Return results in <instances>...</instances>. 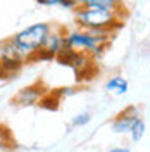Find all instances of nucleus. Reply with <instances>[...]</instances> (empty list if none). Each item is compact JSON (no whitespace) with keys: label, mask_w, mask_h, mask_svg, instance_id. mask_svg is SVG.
<instances>
[{"label":"nucleus","mask_w":150,"mask_h":152,"mask_svg":"<svg viewBox=\"0 0 150 152\" xmlns=\"http://www.w3.org/2000/svg\"><path fill=\"white\" fill-rule=\"evenodd\" d=\"M116 31L111 29H66L64 35V42L66 47L79 52V54H86L92 59H100L102 54L107 50L111 40L114 38Z\"/></svg>","instance_id":"nucleus-1"},{"label":"nucleus","mask_w":150,"mask_h":152,"mask_svg":"<svg viewBox=\"0 0 150 152\" xmlns=\"http://www.w3.org/2000/svg\"><path fill=\"white\" fill-rule=\"evenodd\" d=\"M74 23L81 29H111L117 31L124 24V16L93 5L78 7L74 10Z\"/></svg>","instance_id":"nucleus-2"},{"label":"nucleus","mask_w":150,"mask_h":152,"mask_svg":"<svg viewBox=\"0 0 150 152\" xmlns=\"http://www.w3.org/2000/svg\"><path fill=\"white\" fill-rule=\"evenodd\" d=\"M52 29H54V26L50 23H35V24L26 26L24 29L17 31L12 37V42L29 62L43 48L48 35L52 33Z\"/></svg>","instance_id":"nucleus-3"},{"label":"nucleus","mask_w":150,"mask_h":152,"mask_svg":"<svg viewBox=\"0 0 150 152\" xmlns=\"http://www.w3.org/2000/svg\"><path fill=\"white\" fill-rule=\"evenodd\" d=\"M64 35H66V29H64V28H54V29H52V33L48 35V38H47V42H45V45H43V48H42V50H40V52H38L31 61H35V59H45V61L57 59L59 54L66 48Z\"/></svg>","instance_id":"nucleus-4"},{"label":"nucleus","mask_w":150,"mask_h":152,"mask_svg":"<svg viewBox=\"0 0 150 152\" xmlns=\"http://www.w3.org/2000/svg\"><path fill=\"white\" fill-rule=\"evenodd\" d=\"M140 118V109L136 105H128L114 116V119L111 121V130L116 135H130L131 128Z\"/></svg>","instance_id":"nucleus-5"},{"label":"nucleus","mask_w":150,"mask_h":152,"mask_svg":"<svg viewBox=\"0 0 150 152\" xmlns=\"http://www.w3.org/2000/svg\"><path fill=\"white\" fill-rule=\"evenodd\" d=\"M47 94L43 90V86L40 83L35 85H28L24 88H21L17 94L12 97V102L16 105H23V107H29V105H36L40 104V100L43 99V95Z\"/></svg>","instance_id":"nucleus-6"},{"label":"nucleus","mask_w":150,"mask_h":152,"mask_svg":"<svg viewBox=\"0 0 150 152\" xmlns=\"http://www.w3.org/2000/svg\"><path fill=\"white\" fill-rule=\"evenodd\" d=\"M105 90H107L109 94L116 95V97H121V95L128 94L130 83H128L126 78H122V76H119V75H114L105 81Z\"/></svg>","instance_id":"nucleus-7"},{"label":"nucleus","mask_w":150,"mask_h":152,"mask_svg":"<svg viewBox=\"0 0 150 152\" xmlns=\"http://www.w3.org/2000/svg\"><path fill=\"white\" fill-rule=\"evenodd\" d=\"M145 132H147V124H145V121L143 119H138L136 123H135V126L131 128V132H130V138H131V142H140L141 138H143V135H145Z\"/></svg>","instance_id":"nucleus-8"},{"label":"nucleus","mask_w":150,"mask_h":152,"mask_svg":"<svg viewBox=\"0 0 150 152\" xmlns=\"http://www.w3.org/2000/svg\"><path fill=\"white\" fill-rule=\"evenodd\" d=\"M92 121V114L90 113H79L71 118V128H81Z\"/></svg>","instance_id":"nucleus-9"},{"label":"nucleus","mask_w":150,"mask_h":152,"mask_svg":"<svg viewBox=\"0 0 150 152\" xmlns=\"http://www.w3.org/2000/svg\"><path fill=\"white\" fill-rule=\"evenodd\" d=\"M7 147H9V133L7 130L0 128V152L7 151Z\"/></svg>","instance_id":"nucleus-10"},{"label":"nucleus","mask_w":150,"mask_h":152,"mask_svg":"<svg viewBox=\"0 0 150 152\" xmlns=\"http://www.w3.org/2000/svg\"><path fill=\"white\" fill-rule=\"evenodd\" d=\"M59 7H60V9H66V10H73V12L78 9V5H76L73 0H60V2H59Z\"/></svg>","instance_id":"nucleus-11"},{"label":"nucleus","mask_w":150,"mask_h":152,"mask_svg":"<svg viewBox=\"0 0 150 152\" xmlns=\"http://www.w3.org/2000/svg\"><path fill=\"white\" fill-rule=\"evenodd\" d=\"M55 94L59 95V97H66V95L76 94V88H73V86H64V88H60V90H55Z\"/></svg>","instance_id":"nucleus-12"},{"label":"nucleus","mask_w":150,"mask_h":152,"mask_svg":"<svg viewBox=\"0 0 150 152\" xmlns=\"http://www.w3.org/2000/svg\"><path fill=\"white\" fill-rule=\"evenodd\" d=\"M36 4H40V5H43V7H52V5H57L59 7V2L60 0H35Z\"/></svg>","instance_id":"nucleus-13"},{"label":"nucleus","mask_w":150,"mask_h":152,"mask_svg":"<svg viewBox=\"0 0 150 152\" xmlns=\"http://www.w3.org/2000/svg\"><path fill=\"white\" fill-rule=\"evenodd\" d=\"M73 2H74L78 7H86V5H90L93 0H73Z\"/></svg>","instance_id":"nucleus-14"},{"label":"nucleus","mask_w":150,"mask_h":152,"mask_svg":"<svg viewBox=\"0 0 150 152\" xmlns=\"http://www.w3.org/2000/svg\"><path fill=\"white\" fill-rule=\"evenodd\" d=\"M107 152H131L128 147H114V149H109Z\"/></svg>","instance_id":"nucleus-15"},{"label":"nucleus","mask_w":150,"mask_h":152,"mask_svg":"<svg viewBox=\"0 0 150 152\" xmlns=\"http://www.w3.org/2000/svg\"><path fill=\"white\" fill-rule=\"evenodd\" d=\"M21 152H40V151H35V149H28V151H21Z\"/></svg>","instance_id":"nucleus-16"},{"label":"nucleus","mask_w":150,"mask_h":152,"mask_svg":"<svg viewBox=\"0 0 150 152\" xmlns=\"http://www.w3.org/2000/svg\"><path fill=\"white\" fill-rule=\"evenodd\" d=\"M117 2H119V4H124V0H117Z\"/></svg>","instance_id":"nucleus-17"}]
</instances>
